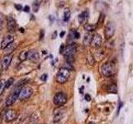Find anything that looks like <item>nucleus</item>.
<instances>
[{
	"mask_svg": "<svg viewBox=\"0 0 133 124\" xmlns=\"http://www.w3.org/2000/svg\"><path fill=\"white\" fill-rule=\"evenodd\" d=\"M13 42H14V36H13V34H11V33L7 34L6 36L3 37L1 44H0L1 45V48L3 50H4L9 44L13 43Z\"/></svg>",
	"mask_w": 133,
	"mask_h": 124,
	"instance_id": "nucleus-7",
	"label": "nucleus"
},
{
	"mask_svg": "<svg viewBox=\"0 0 133 124\" xmlns=\"http://www.w3.org/2000/svg\"><path fill=\"white\" fill-rule=\"evenodd\" d=\"M70 17H71V12H70L69 8H65L64 13H63V20L64 22H68L70 19Z\"/></svg>",
	"mask_w": 133,
	"mask_h": 124,
	"instance_id": "nucleus-19",
	"label": "nucleus"
},
{
	"mask_svg": "<svg viewBox=\"0 0 133 124\" xmlns=\"http://www.w3.org/2000/svg\"><path fill=\"white\" fill-rule=\"evenodd\" d=\"M68 102V96L63 92H58L53 98V103L57 107H62Z\"/></svg>",
	"mask_w": 133,
	"mask_h": 124,
	"instance_id": "nucleus-3",
	"label": "nucleus"
},
{
	"mask_svg": "<svg viewBox=\"0 0 133 124\" xmlns=\"http://www.w3.org/2000/svg\"><path fill=\"white\" fill-rule=\"evenodd\" d=\"M76 34H77V31L76 30H73L72 29L69 32V38L71 39V40H73V39H76Z\"/></svg>",
	"mask_w": 133,
	"mask_h": 124,
	"instance_id": "nucleus-25",
	"label": "nucleus"
},
{
	"mask_svg": "<svg viewBox=\"0 0 133 124\" xmlns=\"http://www.w3.org/2000/svg\"><path fill=\"white\" fill-rule=\"evenodd\" d=\"M12 59H13V55H5L4 57L3 58L2 66H3V69L4 70H8V68L10 65V64H11Z\"/></svg>",
	"mask_w": 133,
	"mask_h": 124,
	"instance_id": "nucleus-13",
	"label": "nucleus"
},
{
	"mask_svg": "<svg viewBox=\"0 0 133 124\" xmlns=\"http://www.w3.org/2000/svg\"><path fill=\"white\" fill-rule=\"evenodd\" d=\"M63 67H64V68H66V69L69 70L70 71L73 70V67H72V64H70V63H68V62H66V63L64 64V66H63Z\"/></svg>",
	"mask_w": 133,
	"mask_h": 124,
	"instance_id": "nucleus-27",
	"label": "nucleus"
},
{
	"mask_svg": "<svg viewBox=\"0 0 133 124\" xmlns=\"http://www.w3.org/2000/svg\"><path fill=\"white\" fill-rule=\"evenodd\" d=\"M17 47V44L13 42V43L9 44L3 51H4V55H12V53L15 51V49Z\"/></svg>",
	"mask_w": 133,
	"mask_h": 124,
	"instance_id": "nucleus-16",
	"label": "nucleus"
},
{
	"mask_svg": "<svg viewBox=\"0 0 133 124\" xmlns=\"http://www.w3.org/2000/svg\"><path fill=\"white\" fill-rule=\"evenodd\" d=\"M16 27L17 24L14 18L12 16H8L7 17V27H8V30L9 31V33L13 34L16 31Z\"/></svg>",
	"mask_w": 133,
	"mask_h": 124,
	"instance_id": "nucleus-8",
	"label": "nucleus"
},
{
	"mask_svg": "<svg viewBox=\"0 0 133 124\" xmlns=\"http://www.w3.org/2000/svg\"><path fill=\"white\" fill-rule=\"evenodd\" d=\"M65 113L64 109H56L54 111V115H53V122H58L61 121L62 118H63Z\"/></svg>",
	"mask_w": 133,
	"mask_h": 124,
	"instance_id": "nucleus-14",
	"label": "nucleus"
},
{
	"mask_svg": "<svg viewBox=\"0 0 133 124\" xmlns=\"http://www.w3.org/2000/svg\"><path fill=\"white\" fill-rule=\"evenodd\" d=\"M87 62H88V64L90 65H93L94 63H95V59H94V57L92 55V54H90V53L87 55Z\"/></svg>",
	"mask_w": 133,
	"mask_h": 124,
	"instance_id": "nucleus-23",
	"label": "nucleus"
},
{
	"mask_svg": "<svg viewBox=\"0 0 133 124\" xmlns=\"http://www.w3.org/2000/svg\"><path fill=\"white\" fill-rule=\"evenodd\" d=\"M64 50H65V46L63 44H62L61 47H60V54H63Z\"/></svg>",
	"mask_w": 133,
	"mask_h": 124,
	"instance_id": "nucleus-32",
	"label": "nucleus"
},
{
	"mask_svg": "<svg viewBox=\"0 0 133 124\" xmlns=\"http://www.w3.org/2000/svg\"><path fill=\"white\" fill-rule=\"evenodd\" d=\"M107 90L109 93H112V94H117V87L116 84H111V85L108 87Z\"/></svg>",
	"mask_w": 133,
	"mask_h": 124,
	"instance_id": "nucleus-22",
	"label": "nucleus"
},
{
	"mask_svg": "<svg viewBox=\"0 0 133 124\" xmlns=\"http://www.w3.org/2000/svg\"><path fill=\"white\" fill-rule=\"evenodd\" d=\"M65 33H66V32H65V31H62V32L60 33V37H64V35H65Z\"/></svg>",
	"mask_w": 133,
	"mask_h": 124,
	"instance_id": "nucleus-36",
	"label": "nucleus"
},
{
	"mask_svg": "<svg viewBox=\"0 0 133 124\" xmlns=\"http://www.w3.org/2000/svg\"><path fill=\"white\" fill-rule=\"evenodd\" d=\"M57 35H58V32L57 31H54V33H53V35H52V39H55L56 37H57Z\"/></svg>",
	"mask_w": 133,
	"mask_h": 124,
	"instance_id": "nucleus-35",
	"label": "nucleus"
},
{
	"mask_svg": "<svg viewBox=\"0 0 133 124\" xmlns=\"http://www.w3.org/2000/svg\"><path fill=\"white\" fill-rule=\"evenodd\" d=\"M97 28L96 25H93V24H88V23H86L84 25V29L87 31H94Z\"/></svg>",
	"mask_w": 133,
	"mask_h": 124,
	"instance_id": "nucleus-20",
	"label": "nucleus"
},
{
	"mask_svg": "<svg viewBox=\"0 0 133 124\" xmlns=\"http://www.w3.org/2000/svg\"><path fill=\"white\" fill-rule=\"evenodd\" d=\"M85 100L87 101V102H90L91 100H92V98H91V95L90 94H85Z\"/></svg>",
	"mask_w": 133,
	"mask_h": 124,
	"instance_id": "nucleus-28",
	"label": "nucleus"
},
{
	"mask_svg": "<svg viewBox=\"0 0 133 124\" xmlns=\"http://www.w3.org/2000/svg\"><path fill=\"white\" fill-rule=\"evenodd\" d=\"M48 1V0H42V2H43V3H46Z\"/></svg>",
	"mask_w": 133,
	"mask_h": 124,
	"instance_id": "nucleus-37",
	"label": "nucleus"
},
{
	"mask_svg": "<svg viewBox=\"0 0 133 124\" xmlns=\"http://www.w3.org/2000/svg\"><path fill=\"white\" fill-rule=\"evenodd\" d=\"M77 51V44L72 43L68 45L65 47L63 55H65V57H69V56H73V55L75 54Z\"/></svg>",
	"mask_w": 133,
	"mask_h": 124,
	"instance_id": "nucleus-9",
	"label": "nucleus"
},
{
	"mask_svg": "<svg viewBox=\"0 0 133 124\" xmlns=\"http://www.w3.org/2000/svg\"><path fill=\"white\" fill-rule=\"evenodd\" d=\"M27 59L32 62H37L39 61V54L36 50H31L27 53Z\"/></svg>",
	"mask_w": 133,
	"mask_h": 124,
	"instance_id": "nucleus-12",
	"label": "nucleus"
},
{
	"mask_svg": "<svg viewBox=\"0 0 133 124\" xmlns=\"http://www.w3.org/2000/svg\"><path fill=\"white\" fill-rule=\"evenodd\" d=\"M44 37V31L43 30H41L40 31V37H39V39L40 40H43Z\"/></svg>",
	"mask_w": 133,
	"mask_h": 124,
	"instance_id": "nucleus-33",
	"label": "nucleus"
},
{
	"mask_svg": "<svg viewBox=\"0 0 133 124\" xmlns=\"http://www.w3.org/2000/svg\"><path fill=\"white\" fill-rule=\"evenodd\" d=\"M88 17H89V13L87 11H84L82 13L79 14L78 16V22L80 24H84L85 25L86 22H87L88 20Z\"/></svg>",
	"mask_w": 133,
	"mask_h": 124,
	"instance_id": "nucleus-15",
	"label": "nucleus"
},
{
	"mask_svg": "<svg viewBox=\"0 0 133 124\" xmlns=\"http://www.w3.org/2000/svg\"><path fill=\"white\" fill-rule=\"evenodd\" d=\"M21 90V88H15L14 92L13 94H11L8 96V98H7L6 100V106H11L13 105L14 103L16 102V100L18 98V94L19 92Z\"/></svg>",
	"mask_w": 133,
	"mask_h": 124,
	"instance_id": "nucleus-5",
	"label": "nucleus"
},
{
	"mask_svg": "<svg viewBox=\"0 0 133 124\" xmlns=\"http://www.w3.org/2000/svg\"><path fill=\"white\" fill-rule=\"evenodd\" d=\"M70 77V70L62 67L60 70L57 74V77H56V80L58 84H65L66 81L68 80Z\"/></svg>",
	"mask_w": 133,
	"mask_h": 124,
	"instance_id": "nucleus-2",
	"label": "nucleus"
},
{
	"mask_svg": "<svg viewBox=\"0 0 133 124\" xmlns=\"http://www.w3.org/2000/svg\"><path fill=\"white\" fill-rule=\"evenodd\" d=\"M5 88V81L1 80L0 81V95L3 93V90Z\"/></svg>",
	"mask_w": 133,
	"mask_h": 124,
	"instance_id": "nucleus-26",
	"label": "nucleus"
},
{
	"mask_svg": "<svg viewBox=\"0 0 133 124\" xmlns=\"http://www.w3.org/2000/svg\"><path fill=\"white\" fill-rule=\"evenodd\" d=\"M33 88L29 86H24L21 88L18 94V99L20 100H26V99L29 98L33 94Z\"/></svg>",
	"mask_w": 133,
	"mask_h": 124,
	"instance_id": "nucleus-4",
	"label": "nucleus"
},
{
	"mask_svg": "<svg viewBox=\"0 0 133 124\" xmlns=\"http://www.w3.org/2000/svg\"><path fill=\"white\" fill-rule=\"evenodd\" d=\"M87 124H97V123H95V122H89Z\"/></svg>",
	"mask_w": 133,
	"mask_h": 124,
	"instance_id": "nucleus-38",
	"label": "nucleus"
},
{
	"mask_svg": "<svg viewBox=\"0 0 133 124\" xmlns=\"http://www.w3.org/2000/svg\"><path fill=\"white\" fill-rule=\"evenodd\" d=\"M7 25V17L3 13H0V29H3Z\"/></svg>",
	"mask_w": 133,
	"mask_h": 124,
	"instance_id": "nucleus-18",
	"label": "nucleus"
},
{
	"mask_svg": "<svg viewBox=\"0 0 133 124\" xmlns=\"http://www.w3.org/2000/svg\"><path fill=\"white\" fill-rule=\"evenodd\" d=\"M123 107V103H120V104H119V106H118V108H117V115H118L119 114V112H120V110H121V108Z\"/></svg>",
	"mask_w": 133,
	"mask_h": 124,
	"instance_id": "nucleus-29",
	"label": "nucleus"
},
{
	"mask_svg": "<svg viewBox=\"0 0 133 124\" xmlns=\"http://www.w3.org/2000/svg\"><path fill=\"white\" fill-rule=\"evenodd\" d=\"M115 70H115V63L113 61H108L107 63H105L101 68V73L106 77H110L114 75L115 73H116Z\"/></svg>",
	"mask_w": 133,
	"mask_h": 124,
	"instance_id": "nucleus-1",
	"label": "nucleus"
},
{
	"mask_svg": "<svg viewBox=\"0 0 133 124\" xmlns=\"http://www.w3.org/2000/svg\"><path fill=\"white\" fill-rule=\"evenodd\" d=\"M27 53H28V51H23L20 53L18 55V59L20 61H24L26 59H27Z\"/></svg>",
	"mask_w": 133,
	"mask_h": 124,
	"instance_id": "nucleus-21",
	"label": "nucleus"
},
{
	"mask_svg": "<svg viewBox=\"0 0 133 124\" xmlns=\"http://www.w3.org/2000/svg\"><path fill=\"white\" fill-rule=\"evenodd\" d=\"M47 78H48V75H47V74H43V75L41 76L40 79H41V80H43V81H46V80H47Z\"/></svg>",
	"mask_w": 133,
	"mask_h": 124,
	"instance_id": "nucleus-30",
	"label": "nucleus"
},
{
	"mask_svg": "<svg viewBox=\"0 0 133 124\" xmlns=\"http://www.w3.org/2000/svg\"><path fill=\"white\" fill-rule=\"evenodd\" d=\"M17 118V112L15 110L10 109L8 110L4 114V120L6 122H11Z\"/></svg>",
	"mask_w": 133,
	"mask_h": 124,
	"instance_id": "nucleus-10",
	"label": "nucleus"
},
{
	"mask_svg": "<svg viewBox=\"0 0 133 124\" xmlns=\"http://www.w3.org/2000/svg\"><path fill=\"white\" fill-rule=\"evenodd\" d=\"M15 8H16L17 10H18V11H20V10L23 9V6L20 5V4H15Z\"/></svg>",
	"mask_w": 133,
	"mask_h": 124,
	"instance_id": "nucleus-31",
	"label": "nucleus"
},
{
	"mask_svg": "<svg viewBox=\"0 0 133 124\" xmlns=\"http://www.w3.org/2000/svg\"><path fill=\"white\" fill-rule=\"evenodd\" d=\"M101 44H102V38H101V35L98 33H95L92 36V47L94 48H98L100 47Z\"/></svg>",
	"mask_w": 133,
	"mask_h": 124,
	"instance_id": "nucleus-11",
	"label": "nucleus"
},
{
	"mask_svg": "<svg viewBox=\"0 0 133 124\" xmlns=\"http://www.w3.org/2000/svg\"><path fill=\"white\" fill-rule=\"evenodd\" d=\"M23 11L26 12V13H28V12L30 11V8H29L28 6H25V7L23 8Z\"/></svg>",
	"mask_w": 133,
	"mask_h": 124,
	"instance_id": "nucleus-34",
	"label": "nucleus"
},
{
	"mask_svg": "<svg viewBox=\"0 0 133 124\" xmlns=\"http://www.w3.org/2000/svg\"><path fill=\"white\" fill-rule=\"evenodd\" d=\"M92 36L90 32H87L85 35H84L83 37V45L85 47H87V46L91 45L92 43Z\"/></svg>",
	"mask_w": 133,
	"mask_h": 124,
	"instance_id": "nucleus-17",
	"label": "nucleus"
},
{
	"mask_svg": "<svg viewBox=\"0 0 133 124\" xmlns=\"http://www.w3.org/2000/svg\"><path fill=\"white\" fill-rule=\"evenodd\" d=\"M13 81H14L13 78H9V79L5 82V88H8L10 86H11L13 84Z\"/></svg>",
	"mask_w": 133,
	"mask_h": 124,
	"instance_id": "nucleus-24",
	"label": "nucleus"
},
{
	"mask_svg": "<svg viewBox=\"0 0 133 124\" xmlns=\"http://www.w3.org/2000/svg\"><path fill=\"white\" fill-rule=\"evenodd\" d=\"M115 33V27L113 22H108L106 26V29H105V37L107 40H110V39L113 37Z\"/></svg>",
	"mask_w": 133,
	"mask_h": 124,
	"instance_id": "nucleus-6",
	"label": "nucleus"
}]
</instances>
